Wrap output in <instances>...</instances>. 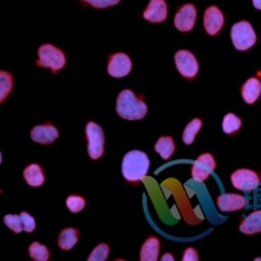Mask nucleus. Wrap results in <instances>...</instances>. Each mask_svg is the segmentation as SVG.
<instances>
[{"mask_svg": "<svg viewBox=\"0 0 261 261\" xmlns=\"http://www.w3.org/2000/svg\"><path fill=\"white\" fill-rule=\"evenodd\" d=\"M149 166H150V161L144 151L130 150L123 158V176L130 183H139L146 176Z\"/></svg>", "mask_w": 261, "mask_h": 261, "instance_id": "obj_1", "label": "nucleus"}, {"mask_svg": "<svg viewBox=\"0 0 261 261\" xmlns=\"http://www.w3.org/2000/svg\"><path fill=\"white\" fill-rule=\"evenodd\" d=\"M116 113L125 120H140L148 113V106L132 90H123L116 101Z\"/></svg>", "mask_w": 261, "mask_h": 261, "instance_id": "obj_2", "label": "nucleus"}, {"mask_svg": "<svg viewBox=\"0 0 261 261\" xmlns=\"http://www.w3.org/2000/svg\"><path fill=\"white\" fill-rule=\"evenodd\" d=\"M37 65L43 68H50L53 72H58L65 65L64 53L53 45H42L38 48Z\"/></svg>", "mask_w": 261, "mask_h": 261, "instance_id": "obj_3", "label": "nucleus"}, {"mask_svg": "<svg viewBox=\"0 0 261 261\" xmlns=\"http://www.w3.org/2000/svg\"><path fill=\"white\" fill-rule=\"evenodd\" d=\"M231 41L237 50L246 51L256 43V33L249 22L241 21L232 27Z\"/></svg>", "mask_w": 261, "mask_h": 261, "instance_id": "obj_4", "label": "nucleus"}, {"mask_svg": "<svg viewBox=\"0 0 261 261\" xmlns=\"http://www.w3.org/2000/svg\"><path fill=\"white\" fill-rule=\"evenodd\" d=\"M86 139H88V153H89L90 158L92 160L101 158L105 151V134L97 123H88Z\"/></svg>", "mask_w": 261, "mask_h": 261, "instance_id": "obj_5", "label": "nucleus"}, {"mask_svg": "<svg viewBox=\"0 0 261 261\" xmlns=\"http://www.w3.org/2000/svg\"><path fill=\"white\" fill-rule=\"evenodd\" d=\"M261 178L257 172L253 170L241 169L237 170L231 174V183L237 190H241L243 192H249L258 187Z\"/></svg>", "mask_w": 261, "mask_h": 261, "instance_id": "obj_6", "label": "nucleus"}, {"mask_svg": "<svg viewBox=\"0 0 261 261\" xmlns=\"http://www.w3.org/2000/svg\"><path fill=\"white\" fill-rule=\"evenodd\" d=\"M175 65L179 73L186 79H195L199 73V62L192 53L186 50L178 51L175 54Z\"/></svg>", "mask_w": 261, "mask_h": 261, "instance_id": "obj_7", "label": "nucleus"}, {"mask_svg": "<svg viewBox=\"0 0 261 261\" xmlns=\"http://www.w3.org/2000/svg\"><path fill=\"white\" fill-rule=\"evenodd\" d=\"M130 69H132V62H130L129 57L122 53L111 55L109 63H107L109 74L115 79L125 77L127 74H129Z\"/></svg>", "mask_w": 261, "mask_h": 261, "instance_id": "obj_8", "label": "nucleus"}, {"mask_svg": "<svg viewBox=\"0 0 261 261\" xmlns=\"http://www.w3.org/2000/svg\"><path fill=\"white\" fill-rule=\"evenodd\" d=\"M214 170H216V161H214L213 155L205 153V154L200 155L193 163L192 169H191V175L195 180L204 181L209 178V175Z\"/></svg>", "mask_w": 261, "mask_h": 261, "instance_id": "obj_9", "label": "nucleus"}, {"mask_svg": "<svg viewBox=\"0 0 261 261\" xmlns=\"http://www.w3.org/2000/svg\"><path fill=\"white\" fill-rule=\"evenodd\" d=\"M196 16H197L196 7L192 6V4H184L175 15L174 24H175L176 29L184 33L191 32L195 27Z\"/></svg>", "mask_w": 261, "mask_h": 261, "instance_id": "obj_10", "label": "nucleus"}, {"mask_svg": "<svg viewBox=\"0 0 261 261\" xmlns=\"http://www.w3.org/2000/svg\"><path fill=\"white\" fill-rule=\"evenodd\" d=\"M225 24V17L220 8L211 6L204 13V28L209 36H217Z\"/></svg>", "mask_w": 261, "mask_h": 261, "instance_id": "obj_11", "label": "nucleus"}, {"mask_svg": "<svg viewBox=\"0 0 261 261\" xmlns=\"http://www.w3.org/2000/svg\"><path fill=\"white\" fill-rule=\"evenodd\" d=\"M218 208L223 213L241 211L246 206V197L238 193H223L217 200Z\"/></svg>", "mask_w": 261, "mask_h": 261, "instance_id": "obj_12", "label": "nucleus"}, {"mask_svg": "<svg viewBox=\"0 0 261 261\" xmlns=\"http://www.w3.org/2000/svg\"><path fill=\"white\" fill-rule=\"evenodd\" d=\"M30 136H32L33 141L47 145V144L54 143L59 137V130L57 129V127L47 123V124L37 125V127L33 128Z\"/></svg>", "mask_w": 261, "mask_h": 261, "instance_id": "obj_13", "label": "nucleus"}, {"mask_svg": "<svg viewBox=\"0 0 261 261\" xmlns=\"http://www.w3.org/2000/svg\"><path fill=\"white\" fill-rule=\"evenodd\" d=\"M167 4L165 0H150L144 12V18L149 22H163L167 17Z\"/></svg>", "mask_w": 261, "mask_h": 261, "instance_id": "obj_14", "label": "nucleus"}, {"mask_svg": "<svg viewBox=\"0 0 261 261\" xmlns=\"http://www.w3.org/2000/svg\"><path fill=\"white\" fill-rule=\"evenodd\" d=\"M261 94V81L256 77H251L244 83L242 86V97L244 102L252 105L257 101V98Z\"/></svg>", "mask_w": 261, "mask_h": 261, "instance_id": "obj_15", "label": "nucleus"}, {"mask_svg": "<svg viewBox=\"0 0 261 261\" xmlns=\"http://www.w3.org/2000/svg\"><path fill=\"white\" fill-rule=\"evenodd\" d=\"M160 255V241L155 237H150L146 239L145 243L141 247L140 260L141 261H155Z\"/></svg>", "mask_w": 261, "mask_h": 261, "instance_id": "obj_16", "label": "nucleus"}, {"mask_svg": "<svg viewBox=\"0 0 261 261\" xmlns=\"http://www.w3.org/2000/svg\"><path fill=\"white\" fill-rule=\"evenodd\" d=\"M241 231L246 235H253L261 232V211L253 212L243 220L239 226Z\"/></svg>", "mask_w": 261, "mask_h": 261, "instance_id": "obj_17", "label": "nucleus"}, {"mask_svg": "<svg viewBox=\"0 0 261 261\" xmlns=\"http://www.w3.org/2000/svg\"><path fill=\"white\" fill-rule=\"evenodd\" d=\"M24 178L27 180V183L32 187H41L42 184L45 183V174H43V170L39 165H29L27 169L24 170Z\"/></svg>", "mask_w": 261, "mask_h": 261, "instance_id": "obj_18", "label": "nucleus"}, {"mask_svg": "<svg viewBox=\"0 0 261 261\" xmlns=\"http://www.w3.org/2000/svg\"><path fill=\"white\" fill-rule=\"evenodd\" d=\"M79 241V231L76 228H64L59 235V239H58V244H59L60 249L63 251H69V249L73 248V246H76Z\"/></svg>", "mask_w": 261, "mask_h": 261, "instance_id": "obj_19", "label": "nucleus"}, {"mask_svg": "<svg viewBox=\"0 0 261 261\" xmlns=\"http://www.w3.org/2000/svg\"><path fill=\"white\" fill-rule=\"evenodd\" d=\"M155 151L161 155L162 160H166V161L170 160L171 155L174 154V151H175V143H174L172 137L170 136L160 137L157 144H155Z\"/></svg>", "mask_w": 261, "mask_h": 261, "instance_id": "obj_20", "label": "nucleus"}, {"mask_svg": "<svg viewBox=\"0 0 261 261\" xmlns=\"http://www.w3.org/2000/svg\"><path fill=\"white\" fill-rule=\"evenodd\" d=\"M202 127V122L201 119H193L188 123V125L186 127L183 132V141L184 144H187V145H191L193 143V140H195L196 135L199 134V130L201 129Z\"/></svg>", "mask_w": 261, "mask_h": 261, "instance_id": "obj_21", "label": "nucleus"}, {"mask_svg": "<svg viewBox=\"0 0 261 261\" xmlns=\"http://www.w3.org/2000/svg\"><path fill=\"white\" fill-rule=\"evenodd\" d=\"M13 89V77L12 74L6 71L0 72V102L6 101L9 93Z\"/></svg>", "mask_w": 261, "mask_h": 261, "instance_id": "obj_22", "label": "nucleus"}, {"mask_svg": "<svg viewBox=\"0 0 261 261\" xmlns=\"http://www.w3.org/2000/svg\"><path fill=\"white\" fill-rule=\"evenodd\" d=\"M29 255L33 260L36 261H47L50 258V252H48L47 247L43 244L34 242L29 246Z\"/></svg>", "mask_w": 261, "mask_h": 261, "instance_id": "obj_23", "label": "nucleus"}, {"mask_svg": "<svg viewBox=\"0 0 261 261\" xmlns=\"http://www.w3.org/2000/svg\"><path fill=\"white\" fill-rule=\"evenodd\" d=\"M242 127V120L238 118L235 114H227V115L223 118V122H222V128H223V132L227 135H231L235 134L237 130L241 129Z\"/></svg>", "mask_w": 261, "mask_h": 261, "instance_id": "obj_24", "label": "nucleus"}, {"mask_svg": "<svg viewBox=\"0 0 261 261\" xmlns=\"http://www.w3.org/2000/svg\"><path fill=\"white\" fill-rule=\"evenodd\" d=\"M4 223L7 225V227H9L12 231H15L16 234H20L22 230H24V226H22V221H21V216H16V214H7L4 217Z\"/></svg>", "mask_w": 261, "mask_h": 261, "instance_id": "obj_25", "label": "nucleus"}, {"mask_svg": "<svg viewBox=\"0 0 261 261\" xmlns=\"http://www.w3.org/2000/svg\"><path fill=\"white\" fill-rule=\"evenodd\" d=\"M109 253H110V248L109 246L105 243L98 244L97 247L94 248L90 256L88 257L89 261H105L107 257H109Z\"/></svg>", "mask_w": 261, "mask_h": 261, "instance_id": "obj_26", "label": "nucleus"}, {"mask_svg": "<svg viewBox=\"0 0 261 261\" xmlns=\"http://www.w3.org/2000/svg\"><path fill=\"white\" fill-rule=\"evenodd\" d=\"M65 204H67V208H68L72 213H79V212H81L85 208L86 201L84 197H81V196H69L68 199H67V201H65Z\"/></svg>", "mask_w": 261, "mask_h": 261, "instance_id": "obj_27", "label": "nucleus"}, {"mask_svg": "<svg viewBox=\"0 0 261 261\" xmlns=\"http://www.w3.org/2000/svg\"><path fill=\"white\" fill-rule=\"evenodd\" d=\"M20 216H21V221H22V226H24V231L27 232L34 231V230H36V220H34L29 213H27V212H22Z\"/></svg>", "mask_w": 261, "mask_h": 261, "instance_id": "obj_28", "label": "nucleus"}, {"mask_svg": "<svg viewBox=\"0 0 261 261\" xmlns=\"http://www.w3.org/2000/svg\"><path fill=\"white\" fill-rule=\"evenodd\" d=\"M83 2L94 8H109V7L116 6L120 0H83Z\"/></svg>", "mask_w": 261, "mask_h": 261, "instance_id": "obj_29", "label": "nucleus"}, {"mask_svg": "<svg viewBox=\"0 0 261 261\" xmlns=\"http://www.w3.org/2000/svg\"><path fill=\"white\" fill-rule=\"evenodd\" d=\"M183 261H199V255L196 252V249L187 248L183 253Z\"/></svg>", "mask_w": 261, "mask_h": 261, "instance_id": "obj_30", "label": "nucleus"}, {"mask_svg": "<svg viewBox=\"0 0 261 261\" xmlns=\"http://www.w3.org/2000/svg\"><path fill=\"white\" fill-rule=\"evenodd\" d=\"M252 2L256 9H261V0H252Z\"/></svg>", "mask_w": 261, "mask_h": 261, "instance_id": "obj_31", "label": "nucleus"}, {"mask_svg": "<svg viewBox=\"0 0 261 261\" xmlns=\"http://www.w3.org/2000/svg\"><path fill=\"white\" fill-rule=\"evenodd\" d=\"M162 260H163V261H166V260L172 261V260H174V257H172V256H171V253H166V255H165V256H163V257H162Z\"/></svg>", "mask_w": 261, "mask_h": 261, "instance_id": "obj_32", "label": "nucleus"}]
</instances>
